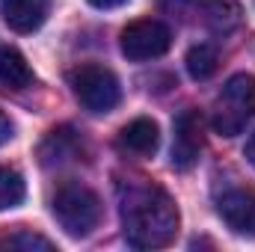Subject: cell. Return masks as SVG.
Returning a JSON list of instances; mask_svg holds the SVG:
<instances>
[{
	"label": "cell",
	"instance_id": "obj_1",
	"mask_svg": "<svg viewBox=\"0 0 255 252\" xmlns=\"http://www.w3.org/2000/svg\"><path fill=\"white\" fill-rule=\"evenodd\" d=\"M122 226L133 250H163L178 235V208L163 187L148 178H130L119 184Z\"/></svg>",
	"mask_w": 255,
	"mask_h": 252
},
{
	"label": "cell",
	"instance_id": "obj_2",
	"mask_svg": "<svg viewBox=\"0 0 255 252\" xmlns=\"http://www.w3.org/2000/svg\"><path fill=\"white\" fill-rule=\"evenodd\" d=\"M51 211L65 235L86 238L101 223V199L95 190H89L80 181H65L57 187L51 199Z\"/></svg>",
	"mask_w": 255,
	"mask_h": 252
},
{
	"label": "cell",
	"instance_id": "obj_3",
	"mask_svg": "<svg viewBox=\"0 0 255 252\" xmlns=\"http://www.w3.org/2000/svg\"><path fill=\"white\" fill-rule=\"evenodd\" d=\"M255 116V77L253 74H235L226 80L223 92L214 101V116L211 125L220 136L232 139L244 133V127L253 122Z\"/></svg>",
	"mask_w": 255,
	"mask_h": 252
},
{
	"label": "cell",
	"instance_id": "obj_4",
	"mask_svg": "<svg viewBox=\"0 0 255 252\" xmlns=\"http://www.w3.org/2000/svg\"><path fill=\"white\" fill-rule=\"evenodd\" d=\"M68 86L74 98L80 101L83 110L89 113H110L122 101V86L119 77L101 63H83L68 71Z\"/></svg>",
	"mask_w": 255,
	"mask_h": 252
},
{
	"label": "cell",
	"instance_id": "obj_5",
	"mask_svg": "<svg viewBox=\"0 0 255 252\" xmlns=\"http://www.w3.org/2000/svg\"><path fill=\"white\" fill-rule=\"evenodd\" d=\"M119 45H122V54L133 63L157 60L172 48V30L157 18H139L122 30Z\"/></svg>",
	"mask_w": 255,
	"mask_h": 252
},
{
	"label": "cell",
	"instance_id": "obj_6",
	"mask_svg": "<svg viewBox=\"0 0 255 252\" xmlns=\"http://www.w3.org/2000/svg\"><path fill=\"white\" fill-rule=\"evenodd\" d=\"M202 142H205V119L199 110H181L172 122V169L178 172H187L196 166L199 160V151H202Z\"/></svg>",
	"mask_w": 255,
	"mask_h": 252
},
{
	"label": "cell",
	"instance_id": "obj_7",
	"mask_svg": "<svg viewBox=\"0 0 255 252\" xmlns=\"http://www.w3.org/2000/svg\"><path fill=\"white\" fill-rule=\"evenodd\" d=\"M220 220L241 238H255V190L232 187L217 199Z\"/></svg>",
	"mask_w": 255,
	"mask_h": 252
},
{
	"label": "cell",
	"instance_id": "obj_8",
	"mask_svg": "<svg viewBox=\"0 0 255 252\" xmlns=\"http://www.w3.org/2000/svg\"><path fill=\"white\" fill-rule=\"evenodd\" d=\"M83 157V139L74 127H54L42 145H39V160L45 169H57V166H68L77 163Z\"/></svg>",
	"mask_w": 255,
	"mask_h": 252
},
{
	"label": "cell",
	"instance_id": "obj_9",
	"mask_svg": "<svg viewBox=\"0 0 255 252\" xmlns=\"http://www.w3.org/2000/svg\"><path fill=\"white\" fill-rule=\"evenodd\" d=\"M119 151L128 157H151L160 145V127L151 119H133L130 125H125L116 136Z\"/></svg>",
	"mask_w": 255,
	"mask_h": 252
},
{
	"label": "cell",
	"instance_id": "obj_10",
	"mask_svg": "<svg viewBox=\"0 0 255 252\" xmlns=\"http://www.w3.org/2000/svg\"><path fill=\"white\" fill-rule=\"evenodd\" d=\"M3 21L15 33H33L48 18V0H0Z\"/></svg>",
	"mask_w": 255,
	"mask_h": 252
},
{
	"label": "cell",
	"instance_id": "obj_11",
	"mask_svg": "<svg viewBox=\"0 0 255 252\" xmlns=\"http://www.w3.org/2000/svg\"><path fill=\"white\" fill-rule=\"evenodd\" d=\"M193 6L199 12V21L208 30L223 33V36L232 33L244 18V9H241L238 0H193Z\"/></svg>",
	"mask_w": 255,
	"mask_h": 252
},
{
	"label": "cell",
	"instance_id": "obj_12",
	"mask_svg": "<svg viewBox=\"0 0 255 252\" xmlns=\"http://www.w3.org/2000/svg\"><path fill=\"white\" fill-rule=\"evenodd\" d=\"M33 83V71L18 48H0V86L9 92H21Z\"/></svg>",
	"mask_w": 255,
	"mask_h": 252
},
{
	"label": "cell",
	"instance_id": "obj_13",
	"mask_svg": "<svg viewBox=\"0 0 255 252\" xmlns=\"http://www.w3.org/2000/svg\"><path fill=\"white\" fill-rule=\"evenodd\" d=\"M184 65H187V74H190L193 80H208V77H214L217 68H220V51H217L214 45H208V42L193 45L190 51H187Z\"/></svg>",
	"mask_w": 255,
	"mask_h": 252
},
{
	"label": "cell",
	"instance_id": "obj_14",
	"mask_svg": "<svg viewBox=\"0 0 255 252\" xmlns=\"http://www.w3.org/2000/svg\"><path fill=\"white\" fill-rule=\"evenodd\" d=\"M0 250L3 252H51L54 250V241L30 232V229H18L12 235H3L0 238Z\"/></svg>",
	"mask_w": 255,
	"mask_h": 252
},
{
	"label": "cell",
	"instance_id": "obj_15",
	"mask_svg": "<svg viewBox=\"0 0 255 252\" xmlns=\"http://www.w3.org/2000/svg\"><path fill=\"white\" fill-rule=\"evenodd\" d=\"M27 196V184L21 178V172L9 169V166H0V211H9V208H18Z\"/></svg>",
	"mask_w": 255,
	"mask_h": 252
},
{
	"label": "cell",
	"instance_id": "obj_16",
	"mask_svg": "<svg viewBox=\"0 0 255 252\" xmlns=\"http://www.w3.org/2000/svg\"><path fill=\"white\" fill-rule=\"evenodd\" d=\"M9 136H12V122H9V116L0 110V145H3Z\"/></svg>",
	"mask_w": 255,
	"mask_h": 252
},
{
	"label": "cell",
	"instance_id": "obj_17",
	"mask_svg": "<svg viewBox=\"0 0 255 252\" xmlns=\"http://www.w3.org/2000/svg\"><path fill=\"white\" fill-rule=\"evenodd\" d=\"M95 9H116V6H122V3H128V0H89Z\"/></svg>",
	"mask_w": 255,
	"mask_h": 252
},
{
	"label": "cell",
	"instance_id": "obj_18",
	"mask_svg": "<svg viewBox=\"0 0 255 252\" xmlns=\"http://www.w3.org/2000/svg\"><path fill=\"white\" fill-rule=\"evenodd\" d=\"M244 154H247V160H250V163L255 166V133L250 136V139H247V148H244Z\"/></svg>",
	"mask_w": 255,
	"mask_h": 252
}]
</instances>
